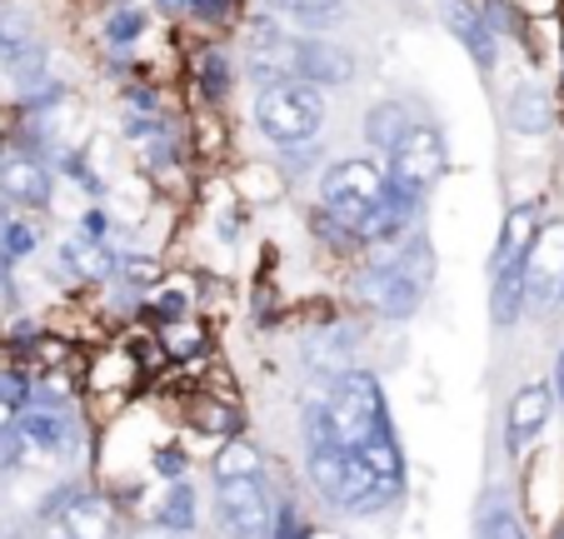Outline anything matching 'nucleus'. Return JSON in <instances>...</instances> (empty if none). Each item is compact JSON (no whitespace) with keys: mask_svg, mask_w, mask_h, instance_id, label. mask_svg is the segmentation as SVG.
Segmentation results:
<instances>
[{"mask_svg":"<svg viewBox=\"0 0 564 539\" xmlns=\"http://www.w3.org/2000/svg\"><path fill=\"white\" fill-rule=\"evenodd\" d=\"M384 165L375 155H345L319 175V211L335 215L360 245H390V211H384Z\"/></svg>","mask_w":564,"mask_h":539,"instance_id":"f257e3e1","label":"nucleus"},{"mask_svg":"<svg viewBox=\"0 0 564 539\" xmlns=\"http://www.w3.org/2000/svg\"><path fill=\"white\" fill-rule=\"evenodd\" d=\"M430 276H435V255H430L425 235L390 240V250L375 255L360 276H355V300L380 320H410L425 305Z\"/></svg>","mask_w":564,"mask_h":539,"instance_id":"f03ea898","label":"nucleus"},{"mask_svg":"<svg viewBox=\"0 0 564 539\" xmlns=\"http://www.w3.org/2000/svg\"><path fill=\"white\" fill-rule=\"evenodd\" d=\"M305 475H310V489L330 509H340V515H380L405 489V479L375 475L370 465L355 460V450H335V444H310Z\"/></svg>","mask_w":564,"mask_h":539,"instance_id":"7ed1b4c3","label":"nucleus"},{"mask_svg":"<svg viewBox=\"0 0 564 539\" xmlns=\"http://www.w3.org/2000/svg\"><path fill=\"white\" fill-rule=\"evenodd\" d=\"M325 90L305 80H270L256 90V106L250 120L256 130L270 140L275 150H295V145H319V130H325Z\"/></svg>","mask_w":564,"mask_h":539,"instance_id":"20e7f679","label":"nucleus"},{"mask_svg":"<svg viewBox=\"0 0 564 539\" xmlns=\"http://www.w3.org/2000/svg\"><path fill=\"white\" fill-rule=\"evenodd\" d=\"M325 420H330V434H335V444H340V450H355L360 440H370L380 424H390L380 380H375L370 370L335 375L330 395H325Z\"/></svg>","mask_w":564,"mask_h":539,"instance_id":"39448f33","label":"nucleus"},{"mask_svg":"<svg viewBox=\"0 0 564 539\" xmlns=\"http://www.w3.org/2000/svg\"><path fill=\"white\" fill-rule=\"evenodd\" d=\"M445 170H449V145L435 120H410L405 136L394 140L390 155H384V175L415 195L435 191L440 180H445Z\"/></svg>","mask_w":564,"mask_h":539,"instance_id":"423d86ee","label":"nucleus"},{"mask_svg":"<svg viewBox=\"0 0 564 539\" xmlns=\"http://www.w3.org/2000/svg\"><path fill=\"white\" fill-rule=\"evenodd\" d=\"M285 75L315 90H345L360 75V61L330 35H285Z\"/></svg>","mask_w":564,"mask_h":539,"instance_id":"0eeeda50","label":"nucleus"},{"mask_svg":"<svg viewBox=\"0 0 564 539\" xmlns=\"http://www.w3.org/2000/svg\"><path fill=\"white\" fill-rule=\"evenodd\" d=\"M215 519L225 539H270V499L260 479H220L215 485Z\"/></svg>","mask_w":564,"mask_h":539,"instance_id":"6e6552de","label":"nucleus"},{"mask_svg":"<svg viewBox=\"0 0 564 539\" xmlns=\"http://www.w3.org/2000/svg\"><path fill=\"white\" fill-rule=\"evenodd\" d=\"M524 276V300L530 305H560V285H564V220H544L534 245L520 260Z\"/></svg>","mask_w":564,"mask_h":539,"instance_id":"1a4fd4ad","label":"nucleus"},{"mask_svg":"<svg viewBox=\"0 0 564 539\" xmlns=\"http://www.w3.org/2000/svg\"><path fill=\"white\" fill-rule=\"evenodd\" d=\"M45 61H51V51L31 31V21L21 11H11V6H0V65H6V75L21 90H31V85L45 80Z\"/></svg>","mask_w":564,"mask_h":539,"instance_id":"9d476101","label":"nucleus"},{"mask_svg":"<svg viewBox=\"0 0 564 539\" xmlns=\"http://www.w3.org/2000/svg\"><path fill=\"white\" fill-rule=\"evenodd\" d=\"M440 25L469 51L475 71L490 75L495 65H500V31L490 25V15H485L479 0H440Z\"/></svg>","mask_w":564,"mask_h":539,"instance_id":"9b49d317","label":"nucleus"},{"mask_svg":"<svg viewBox=\"0 0 564 539\" xmlns=\"http://www.w3.org/2000/svg\"><path fill=\"white\" fill-rule=\"evenodd\" d=\"M51 191H55L51 160L0 145V201L25 205V211H45V205H51Z\"/></svg>","mask_w":564,"mask_h":539,"instance_id":"f8f14e48","label":"nucleus"},{"mask_svg":"<svg viewBox=\"0 0 564 539\" xmlns=\"http://www.w3.org/2000/svg\"><path fill=\"white\" fill-rule=\"evenodd\" d=\"M61 529L65 539H120V509L110 495H100V489H75V499L61 509Z\"/></svg>","mask_w":564,"mask_h":539,"instance_id":"ddd939ff","label":"nucleus"},{"mask_svg":"<svg viewBox=\"0 0 564 539\" xmlns=\"http://www.w3.org/2000/svg\"><path fill=\"white\" fill-rule=\"evenodd\" d=\"M550 414H554L550 385H520L514 400H510V410H505V450H510V455H524V444L550 424Z\"/></svg>","mask_w":564,"mask_h":539,"instance_id":"4468645a","label":"nucleus"},{"mask_svg":"<svg viewBox=\"0 0 564 539\" xmlns=\"http://www.w3.org/2000/svg\"><path fill=\"white\" fill-rule=\"evenodd\" d=\"M300 355L315 375H345L355 370V355H360V335L350 325H319L300 339Z\"/></svg>","mask_w":564,"mask_h":539,"instance_id":"2eb2a0df","label":"nucleus"},{"mask_svg":"<svg viewBox=\"0 0 564 539\" xmlns=\"http://www.w3.org/2000/svg\"><path fill=\"white\" fill-rule=\"evenodd\" d=\"M55 260H61L65 276L86 280V285H106V280H116V250H110V240H90V235H65L61 250H55Z\"/></svg>","mask_w":564,"mask_h":539,"instance_id":"dca6fc26","label":"nucleus"},{"mask_svg":"<svg viewBox=\"0 0 564 539\" xmlns=\"http://www.w3.org/2000/svg\"><path fill=\"white\" fill-rule=\"evenodd\" d=\"M544 215L534 201H520L505 211V225H500V240H495V255H490V276L495 270H510V265L524 260V250L534 245V235H540Z\"/></svg>","mask_w":564,"mask_h":539,"instance_id":"f3484780","label":"nucleus"},{"mask_svg":"<svg viewBox=\"0 0 564 539\" xmlns=\"http://www.w3.org/2000/svg\"><path fill=\"white\" fill-rule=\"evenodd\" d=\"M505 126L514 136H550L554 130V96L540 80H520L505 100Z\"/></svg>","mask_w":564,"mask_h":539,"instance_id":"a211bd4d","label":"nucleus"},{"mask_svg":"<svg viewBox=\"0 0 564 539\" xmlns=\"http://www.w3.org/2000/svg\"><path fill=\"white\" fill-rule=\"evenodd\" d=\"M410 120L415 116H410L405 100H375V106L365 110V120H360V136H365V145H370L375 155H390V145L405 136Z\"/></svg>","mask_w":564,"mask_h":539,"instance_id":"6ab92c4d","label":"nucleus"},{"mask_svg":"<svg viewBox=\"0 0 564 539\" xmlns=\"http://www.w3.org/2000/svg\"><path fill=\"white\" fill-rule=\"evenodd\" d=\"M210 475H215V485L220 479H260L265 475V455H260V444L246 440V434H225V444L210 460Z\"/></svg>","mask_w":564,"mask_h":539,"instance_id":"aec40b11","label":"nucleus"},{"mask_svg":"<svg viewBox=\"0 0 564 539\" xmlns=\"http://www.w3.org/2000/svg\"><path fill=\"white\" fill-rule=\"evenodd\" d=\"M340 6H345V0H270V15L295 21L305 35H319V31H330V25L345 21Z\"/></svg>","mask_w":564,"mask_h":539,"instance_id":"412c9836","label":"nucleus"},{"mask_svg":"<svg viewBox=\"0 0 564 539\" xmlns=\"http://www.w3.org/2000/svg\"><path fill=\"white\" fill-rule=\"evenodd\" d=\"M195 90H200L210 106L235 90V61H230L225 45H205V51H195Z\"/></svg>","mask_w":564,"mask_h":539,"instance_id":"4be33fe9","label":"nucleus"},{"mask_svg":"<svg viewBox=\"0 0 564 539\" xmlns=\"http://www.w3.org/2000/svg\"><path fill=\"white\" fill-rule=\"evenodd\" d=\"M524 310H530V300H524V276L520 265H510V270H495V290H490V320L500 330L520 325Z\"/></svg>","mask_w":564,"mask_h":539,"instance_id":"5701e85b","label":"nucleus"},{"mask_svg":"<svg viewBox=\"0 0 564 539\" xmlns=\"http://www.w3.org/2000/svg\"><path fill=\"white\" fill-rule=\"evenodd\" d=\"M355 460L370 465L375 475H384V479H405V455H400V440H394L390 424H380L370 440L355 444Z\"/></svg>","mask_w":564,"mask_h":539,"instance_id":"b1692460","label":"nucleus"},{"mask_svg":"<svg viewBox=\"0 0 564 539\" xmlns=\"http://www.w3.org/2000/svg\"><path fill=\"white\" fill-rule=\"evenodd\" d=\"M145 31H150V11L135 6V0H116V11H110L106 25H100V35H106L110 51H130Z\"/></svg>","mask_w":564,"mask_h":539,"instance_id":"393cba45","label":"nucleus"},{"mask_svg":"<svg viewBox=\"0 0 564 539\" xmlns=\"http://www.w3.org/2000/svg\"><path fill=\"white\" fill-rule=\"evenodd\" d=\"M195 489L185 485V479H171V489H165V499H160V515L155 525H165L171 535H191L195 529Z\"/></svg>","mask_w":564,"mask_h":539,"instance_id":"a878e982","label":"nucleus"},{"mask_svg":"<svg viewBox=\"0 0 564 539\" xmlns=\"http://www.w3.org/2000/svg\"><path fill=\"white\" fill-rule=\"evenodd\" d=\"M116 280L120 285H130V290H155L160 280H165V265L155 260V255H140V250H126V255H116Z\"/></svg>","mask_w":564,"mask_h":539,"instance_id":"bb28decb","label":"nucleus"},{"mask_svg":"<svg viewBox=\"0 0 564 539\" xmlns=\"http://www.w3.org/2000/svg\"><path fill=\"white\" fill-rule=\"evenodd\" d=\"M310 235H315V240L325 245V250H335V255H360V250H365V245L355 240V235L345 230V225L335 220V215H325V211H319V205H315V211H310Z\"/></svg>","mask_w":564,"mask_h":539,"instance_id":"cd10ccee","label":"nucleus"},{"mask_svg":"<svg viewBox=\"0 0 564 539\" xmlns=\"http://www.w3.org/2000/svg\"><path fill=\"white\" fill-rule=\"evenodd\" d=\"M479 539H530V529H524V519L514 515L510 505L490 499V505H485V515H479Z\"/></svg>","mask_w":564,"mask_h":539,"instance_id":"c85d7f7f","label":"nucleus"},{"mask_svg":"<svg viewBox=\"0 0 564 539\" xmlns=\"http://www.w3.org/2000/svg\"><path fill=\"white\" fill-rule=\"evenodd\" d=\"M160 345L171 359H191L205 349V330H195L191 320H171V325H160Z\"/></svg>","mask_w":564,"mask_h":539,"instance_id":"c756f323","label":"nucleus"},{"mask_svg":"<svg viewBox=\"0 0 564 539\" xmlns=\"http://www.w3.org/2000/svg\"><path fill=\"white\" fill-rule=\"evenodd\" d=\"M270 539H315V529H310V519L300 515L295 499H285L280 509H270Z\"/></svg>","mask_w":564,"mask_h":539,"instance_id":"7c9ffc66","label":"nucleus"},{"mask_svg":"<svg viewBox=\"0 0 564 539\" xmlns=\"http://www.w3.org/2000/svg\"><path fill=\"white\" fill-rule=\"evenodd\" d=\"M195 424L200 430H215V434H240V410L235 405H225V400H200L195 405Z\"/></svg>","mask_w":564,"mask_h":539,"instance_id":"2f4dec72","label":"nucleus"},{"mask_svg":"<svg viewBox=\"0 0 564 539\" xmlns=\"http://www.w3.org/2000/svg\"><path fill=\"white\" fill-rule=\"evenodd\" d=\"M150 295H155V315H160V325H171V320H185V315H191V290L155 285Z\"/></svg>","mask_w":564,"mask_h":539,"instance_id":"473e14b6","label":"nucleus"},{"mask_svg":"<svg viewBox=\"0 0 564 539\" xmlns=\"http://www.w3.org/2000/svg\"><path fill=\"white\" fill-rule=\"evenodd\" d=\"M120 100L130 106V116H165V100L155 96V85H140V80H130L126 90H120Z\"/></svg>","mask_w":564,"mask_h":539,"instance_id":"72a5a7b5","label":"nucleus"},{"mask_svg":"<svg viewBox=\"0 0 564 539\" xmlns=\"http://www.w3.org/2000/svg\"><path fill=\"white\" fill-rule=\"evenodd\" d=\"M150 470H155L160 479H185V470H191V455H185L181 444H160L155 455H150Z\"/></svg>","mask_w":564,"mask_h":539,"instance_id":"f704fd0d","label":"nucleus"},{"mask_svg":"<svg viewBox=\"0 0 564 539\" xmlns=\"http://www.w3.org/2000/svg\"><path fill=\"white\" fill-rule=\"evenodd\" d=\"M230 11H235V0H191V21H200V25H220V21H230Z\"/></svg>","mask_w":564,"mask_h":539,"instance_id":"c9c22d12","label":"nucleus"},{"mask_svg":"<svg viewBox=\"0 0 564 539\" xmlns=\"http://www.w3.org/2000/svg\"><path fill=\"white\" fill-rule=\"evenodd\" d=\"M80 235H90V240H110V215L100 211V205H90L86 215H80V225H75Z\"/></svg>","mask_w":564,"mask_h":539,"instance_id":"e433bc0d","label":"nucleus"},{"mask_svg":"<svg viewBox=\"0 0 564 539\" xmlns=\"http://www.w3.org/2000/svg\"><path fill=\"white\" fill-rule=\"evenodd\" d=\"M75 489H80V485H61L51 499H41V519H55V515H61V509L75 499Z\"/></svg>","mask_w":564,"mask_h":539,"instance_id":"4c0bfd02","label":"nucleus"},{"mask_svg":"<svg viewBox=\"0 0 564 539\" xmlns=\"http://www.w3.org/2000/svg\"><path fill=\"white\" fill-rule=\"evenodd\" d=\"M126 539H181V535H171L165 525H150V529H130Z\"/></svg>","mask_w":564,"mask_h":539,"instance_id":"58836bf2","label":"nucleus"},{"mask_svg":"<svg viewBox=\"0 0 564 539\" xmlns=\"http://www.w3.org/2000/svg\"><path fill=\"white\" fill-rule=\"evenodd\" d=\"M150 6H155L160 15H185L191 11V0H150Z\"/></svg>","mask_w":564,"mask_h":539,"instance_id":"ea45409f","label":"nucleus"},{"mask_svg":"<svg viewBox=\"0 0 564 539\" xmlns=\"http://www.w3.org/2000/svg\"><path fill=\"white\" fill-rule=\"evenodd\" d=\"M550 390H554V400H564V349H560V359H554V385Z\"/></svg>","mask_w":564,"mask_h":539,"instance_id":"a19ab883","label":"nucleus"},{"mask_svg":"<svg viewBox=\"0 0 564 539\" xmlns=\"http://www.w3.org/2000/svg\"><path fill=\"white\" fill-rule=\"evenodd\" d=\"M560 96H564V55H560Z\"/></svg>","mask_w":564,"mask_h":539,"instance_id":"79ce46f5","label":"nucleus"},{"mask_svg":"<svg viewBox=\"0 0 564 539\" xmlns=\"http://www.w3.org/2000/svg\"><path fill=\"white\" fill-rule=\"evenodd\" d=\"M560 305H564V285H560Z\"/></svg>","mask_w":564,"mask_h":539,"instance_id":"37998d69","label":"nucleus"}]
</instances>
